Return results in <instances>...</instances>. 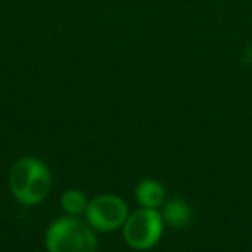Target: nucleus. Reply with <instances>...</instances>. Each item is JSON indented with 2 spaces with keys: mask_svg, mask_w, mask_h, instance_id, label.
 <instances>
[{
  "mask_svg": "<svg viewBox=\"0 0 252 252\" xmlns=\"http://www.w3.org/2000/svg\"><path fill=\"white\" fill-rule=\"evenodd\" d=\"M9 190L21 206H38L52 190V171L38 158H19L9 169Z\"/></svg>",
  "mask_w": 252,
  "mask_h": 252,
  "instance_id": "1",
  "label": "nucleus"
},
{
  "mask_svg": "<svg viewBox=\"0 0 252 252\" xmlns=\"http://www.w3.org/2000/svg\"><path fill=\"white\" fill-rule=\"evenodd\" d=\"M47 252H97V231L81 216L54 220L45 230Z\"/></svg>",
  "mask_w": 252,
  "mask_h": 252,
  "instance_id": "2",
  "label": "nucleus"
},
{
  "mask_svg": "<svg viewBox=\"0 0 252 252\" xmlns=\"http://www.w3.org/2000/svg\"><path fill=\"white\" fill-rule=\"evenodd\" d=\"M164 220L159 209L138 207L130 213L123 224V240L133 251H149L161 242L164 233Z\"/></svg>",
  "mask_w": 252,
  "mask_h": 252,
  "instance_id": "3",
  "label": "nucleus"
},
{
  "mask_svg": "<svg viewBox=\"0 0 252 252\" xmlns=\"http://www.w3.org/2000/svg\"><path fill=\"white\" fill-rule=\"evenodd\" d=\"M130 216V207L116 193H100L88 202L83 218L97 233H112L123 228Z\"/></svg>",
  "mask_w": 252,
  "mask_h": 252,
  "instance_id": "4",
  "label": "nucleus"
},
{
  "mask_svg": "<svg viewBox=\"0 0 252 252\" xmlns=\"http://www.w3.org/2000/svg\"><path fill=\"white\" fill-rule=\"evenodd\" d=\"M135 200L144 209H161L166 202V189L159 180L145 178L137 183L133 190Z\"/></svg>",
  "mask_w": 252,
  "mask_h": 252,
  "instance_id": "5",
  "label": "nucleus"
},
{
  "mask_svg": "<svg viewBox=\"0 0 252 252\" xmlns=\"http://www.w3.org/2000/svg\"><path fill=\"white\" fill-rule=\"evenodd\" d=\"M161 216L164 220V224L169 228H175V230H182V228H187L190 224L193 218L192 207L187 202L185 199H168L164 204H162L161 209Z\"/></svg>",
  "mask_w": 252,
  "mask_h": 252,
  "instance_id": "6",
  "label": "nucleus"
},
{
  "mask_svg": "<svg viewBox=\"0 0 252 252\" xmlns=\"http://www.w3.org/2000/svg\"><path fill=\"white\" fill-rule=\"evenodd\" d=\"M90 199L80 189H67L61 195V209L67 216H83Z\"/></svg>",
  "mask_w": 252,
  "mask_h": 252,
  "instance_id": "7",
  "label": "nucleus"
}]
</instances>
